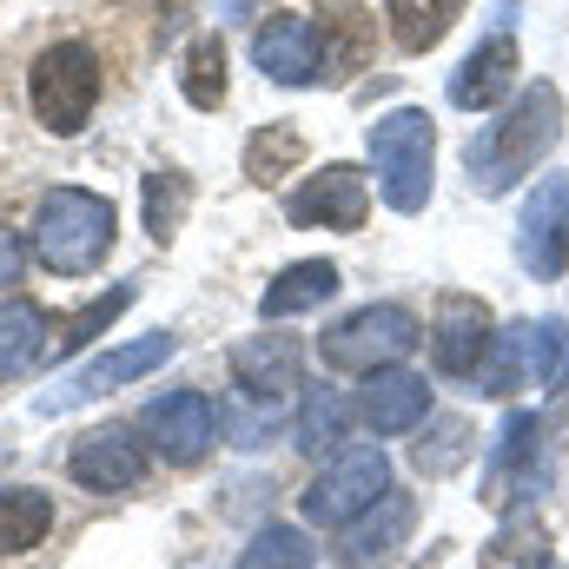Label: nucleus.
Wrapping results in <instances>:
<instances>
[{
  "instance_id": "nucleus-1",
  "label": "nucleus",
  "mask_w": 569,
  "mask_h": 569,
  "mask_svg": "<svg viewBox=\"0 0 569 569\" xmlns=\"http://www.w3.org/2000/svg\"><path fill=\"white\" fill-rule=\"evenodd\" d=\"M563 133V93L550 80L523 87L510 113H497L477 140H470V179L477 192H510L523 172H537V159Z\"/></svg>"
},
{
  "instance_id": "nucleus-2",
  "label": "nucleus",
  "mask_w": 569,
  "mask_h": 569,
  "mask_svg": "<svg viewBox=\"0 0 569 569\" xmlns=\"http://www.w3.org/2000/svg\"><path fill=\"white\" fill-rule=\"evenodd\" d=\"M113 232H120L113 199H100V192H87V186H60V192L40 199L27 239H33V259H40L47 272L80 279V272H93V266L107 259Z\"/></svg>"
},
{
  "instance_id": "nucleus-3",
  "label": "nucleus",
  "mask_w": 569,
  "mask_h": 569,
  "mask_svg": "<svg viewBox=\"0 0 569 569\" xmlns=\"http://www.w3.org/2000/svg\"><path fill=\"white\" fill-rule=\"evenodd\" d=\"M430 159H437V127L418 107H398L371 127V166H378V192L391 212H425L430 199Z\"/></svg>"
},
{
  "instance_id": "nucleus-4",
  "label": "nucleus",
  "mask_w": 569,
  "mask_h": 569,
  "mask_svg": "<svg viewBox=\"0 0 569 569\" xmlns=\"http://www.w3.org/2000/svg\"><path fill=\"white\" fill-rule=\"evenodd\" d=\"M27 93H33L40 127H53L60 140H67V133H80V127L93 120V100H100V60H93V47H80V40L47 47V53L33 60Z\"/></svg>"
},
{
  "instance_id": "nucleus-5",
  "label": "nucleus",
  "mask_w": 569,
  "mask_h": 569,
  "mask_svg": "<svg viewBox=\"0 0 569 569\" xmlns=\"http://www.w3.org/2000/svg\"><path fill=\"white\" fill-rule=\"evenodd\" d=\"M385 490H391V457H385L378 443H351V450H338V457L311 477V490H305L298 503H305L311 523L345 530V523H358Z\"/></svg>"
},
{
  "instance_id": "nucleus-6",
  "label": "nucleus",
  "mask_w": 569,
  "mask_h": 569,
  "mask_svg": "<svg viewBox=\"0 0 569 569\" xmlns=\"http://www.w3.org/2000/svg\"><path fill=\"white\" fill-rule=\"evenodd\" d=\"M411 345H425V338H418V318H411L405 305H365V311L338 318V325L318 338L325 365H331V371H358V378L398 365Z\"/></svg>"
},
{
  "instance_id": "nucleus-7",
  "label": "nucleus",
  "mask_w": 569,
  "mask_h": 569,
  "mask_svg": "<svg viewBox=\"0 0 569 569\" xmlns=\"http://www.w3.org/2000/svg\"><path fill=\"white\" fill-rule=\"evenodd\" d=\"M497 345L490 331V305L470 298V291H443L437 298V318H430V358L443 378H477L483 351Z\"/></svg>"
},
{
  "instance_id": "nucleus-8",
  "label": "nucleus",
  "mask_w": 569,
  "mask_h": 569,
  "mask_svg": "<svg viewBox=\"0 0 569 569\" xmlns=\"http://www.w3.org/2000/svg\"><path fill=\"white\" fill-rule=\"evenodd\" d=\"M365 212H371V179L358 166H325L318 179H305L284 199V219L291 226H325V232H358Z\"/></svg>"
},
{
  "instance_id": "nucleus-9",
  "label": "nucleus",
  "mask_w": 569,
  "mask_h": 569,
  "mask_svg": "<svg viewBox=\"0 0 569 569\" xmlns=\"http://www.w3.org/2000/svg\"><path fill=\"white\" fill-rule=\"evenodd\" d=\"M172 351H179V338H166V331H152V338H140V345H127V351H107V358H93L87 371H73L67 385H53V391L40 398V411H47V418H60V411L87 405V398H100V391H113V385L146 378V371H152V365H166Z\"/></svg>"
},
{
  "instance_id": "nucleus-10",
  "label": "nucleus",
  "mask_w": 569,
  "mask_h": 569,
  "mask_svg": "<svg viewBox=\"0 0 569 569\" xmlns=\"http://www.w3.org/2000/svg\"><path fill=\"white\" fill-rule=\"evenodd\" d=\"M517 259H523L537 279H557L569 266V172H550V179L523 199Z\"/></svg>"
},
{
  "instance_id": "nucleus-11",
  "label": "nucleus",
  "mask_w": 569,
  "mask_h": 569,
  "mask_svg": "<svg viewBox=\"0 0 569 569\" xmlns=\"http://www.w3.org/2000/svg\"><path fill=\"white\" fill-rule=\"evenodd\" d=\"M140 430L152 437V450L166 457V463H199L206 450H212V398L206 391H172V398H159V405H146Z\"/></svg>"
},
{
  "instance_id": "nucleus-12",
  "label": "nucleus",
  "mask_w": 569,
  "mask_h": 569,
  "mask_svg": "<svg viewBox=\"0 0 569 569\" xmlns=\"http://www.w3.org/2000/svg\"><path fill=\"white\" fill-rule=\"evenodd\" d=\"M418 530V503L405 497V490H385L358 523H345V543H338V563L345 569H385L398 550H405V537Z\"/></svg>"
},
{
  "instance_id": "nucleus-13",
  "label": "nucleus",
  "mask_w": 569,
  "mask_h": 569,
  "mask_svg": "<svg viewBox=\"0 0 569 569\" xmlns=\"http://www.w3.org/2000/svg\"><path fill=\"white\" fill-rule=\"evenodd\" d=\"M252 60H259V73L279 80V87H311V80H325V67H318V27H311L305 13H272V20L252 33Z\"/></svg>"
},
{
  "instance_id": "nucleus-14",
  "label": "nucleus",
  "mask_w": 569,
  "mask_h": 569,
  "mask_svg": "<svg viewBox=\"0 0 569 569\" xmlns=\"http://www.w3.org/2000/svg\"><path fill=\"white\" fill-rule=\"evenodd\" d=\"M311 27H318V67H325V80H351V73H365V60L378 53V20H371L358 0L318 7Z\"/></svg>"
},
{
  "instance_id": "nucleus-15",
  "label": "nucleus",
  "mask_w": 569,
  "mask_h": 569,
  "mask_svg": "<svg viewBox=\"0 0 569 569\" xmlns=\"http://www.w3.org/2000/svg\"><path fill=\"white\" fill-rule=\"evenodd\" d=\"M537 477H543V430L530 411H517L503 437H497V450H490V503L497 510H510L517 497H537Z\"/></svg>"
},
{
  "instance_id": "nucleus-16",
  "label": "nucleus",
  "mask_w": 569,
  "mask_h": 569,
  "mask_svg": "<svg viewBox=\"0 0 569 569\" xmlns=\"http://www.w3.org/2000/svg\"><path fill=\"white\" fill-rule=\"evenodd\" d=\"M67 470H73V483H87V490H133L146 477V450L133 443V430L107 425V430H87L80 443H73V457H67Z\"/></svg>"
},
{
  "instance_id": "nucleus-17",
  "label": "nucleus",
  "mask_w": 569,
  "mask_h": 569,
  "mask_svg": "<svg viewBox=\"0 0 569 569\" xmlns=\"http://www.w3.org/2000/svg\"><path fill=\"white\" fill-rule=\"evenodd\" d=\"M425 411H430V385L418 371H398V365L371 371L365 391H358V418L378 430V437H398V430L425 425Z\"/></svg>"
},
{
  "instance_id": "nucleus-18",
  "label": "nucleus",
  "mask_w": 569,
  "mask_h": 569,
  "mask_svg": "<svg viewBox=\"0 0 569 569\" xmlns=\"http://www.w3.org/2000/svg\"><path fill=\"white\" fill-rule=\"evenodd\" d=\"M510 87H517V40H510V33H490V40L457 67L450 100H457L463 113H483V107H497Z\"/></svg>"
},
{
  "instance_id": "nucleus-19",
  "label": "nucleus",
  "mask_w": 569,
  "mask_h": 569,
  "mask_svg": "<svg viewBox=\"0 0 569 569\" xmlns=\"http://www.w3.org/2000/svg\"><path fill=\"white\" fill-rule=\"evenodd\" d=\"M232 378L246 398L279 405L284 391H298V345L291 338H246L232 345Z\"/></svg>"
},
{
  "instance_id": "nucleus-20",
  "label": "nucleus",
  "mask_w": 569,
  "mask_h": 569,
  "mask_svg": "<svg viewBox=\"0 0 569 569\" xmlns=\"http://www.w3.org/2000/svg\"><path fill=\"white\" fill-rule=\"evenodd\" d=\"M47 345H53V331H47V311L33 298H0V385L27 378L47 358Z\"/></svg>"
},
{
  "instance_id": "nucleus-21",
  "label": "nucleus",
  "mask_w": 569,
  "mask_h": 569,
  "mask_svg": "<svg viewBox=\"0 0 569 569\" xmlns=\"http://www.w3.org/2000/svg\"><path fill=\"white\" fill-rule=\"evenodd\" d=\"M477 385L490 391V398H510V391H537V325H510L490 351H483V365H477Z\"/></svg>"
},
{
  "instance_id": "nucleus-22",
  "label": "nucleus",
  "mask_w": 569,
  "mask_h": 569,
  "mask_svg": "<svg viewBox=\"0 0 569 569\" xmlns=\"http://www.w3.org/2000/svg\"><path fill=\"white\" fill-rule=\"evenodd\" d=\"M331 291H338V266H331V259H298V266H284L279 279L266 284L259 311H266V325H272V318H291V311L325 305Z\"/></svg>"
},
{
  "instance_id": "nucleus-23",
  "label": "nucleus",
  "mask_w": 569,
  "mask_h": 569,
  "mask_svg": "<svg viewBox=\"0 0 569 569\" xmlns=\"http://www.w3.org/2000/svg\"><path fill=\"white\" fill-rule=\"evenodd\" d=\"M463 0H385V20H391V40L405 53H430L450 27H457Z\"/></svg>"
},
{
  "instance_id": "nucleus-24",
  "label": "nucleus",
  "mask_w": 569,
  "mask_h": 569,
  "mask_svg": "<svg viewBox=\"0 0 569 569\" xmlns=\"http://www.w3.org/2000/svg\"><path fill=\"white\" fill-rule=\"evenodd\" d=\"M53 523V503L40 490H0V557H20L47 537Z\"/></svg>"
},
{
  "instance_id": "nucleus-25",
  "label": "nucleus",
  "mask_w": 569,
  "mask_h": 569,
  "mask_svg": "<svg viewBox=\"0 0 569 569\" xmlns=\"http://www.w3.org/2000/svg\"><path fill=\"white\" fill-rule=\"evenodd\" d=\"M179 87H186V100H192L199 113H212V107L226 100V47H219V33H199V40L186 47Z\"/></svg>"
},
{
  "instance_id": "nucleus-26",
  "label": "nucleus",
  "mask_w": 569,
  "mask_h": 569,
  "mask_svg": "<svg viewBox=\"0 0 569 569\" xmlns=\"http://www.w3.org/2000/svg\"><path fill=\"white\" fill-rule=\"evenodd\" d=\"M298 159H305V133L279 120V127L252 133V146H246V179H252V186H272V179H284Z\"/></svg>"
},
{
  "instance_id": "nucleus-27",
  "label": "nucleus",
  "mask_w": 569,
  "mask_h": 569,
  "mask_svg": "<svg viewBox=\"0 0 569 569\" xmlns=\"http://www.w3.org/2000/svg\"><path fill=\"white\" fill-rule=\"evenodd\" d=\"M127 305H133V284H113L107 298H93V305H87L80 318H67V325L53 331V345H47V358H73V351H80L87 338H100V331H107V325H113V318H120Z\"/></svg>"
},
{
  "instance_id": "nucleus-28",
  "label": "nucleus",
  "mask_w": 569,
  "mask_h": 569,
  "mask_svg": "<svg viewBox=\"0 0 569 569\" xmlns=\"http://www.w3.org/2000/svg\"><path fill=\"white\" fill-rule=\"evenodd\" d=\"M345 418H351V411H345V398H338V391H311V398H305V411H298V450H311V457H318V450L345 443Z\"/></svg>"
},
{
  "instance_id": "nucleus-29",
  "label": "nucleus",
  "mask_w": 569,
  "mask_h": 569,
  "mask_svg": "<svg viewBox=\"0 0 569 569\" xmlns=\"http://www.w3.org/2000/svg\"><path fill=\"white\" fill-rule=\"evenodd\" d=\"M239 569H311V550H305V537H298V530L272 523V530H259V537H252V550H246V563H239Z\"/></svg>"
},
{
  "instance_id": "nucleus-30",
  "label": "nucleus",
  "mask_w": 569,
  "mask_h": 569,
  "mask_svg": "<svg viewBox=\"0 0 569 569\" xmlns=\"http://www.w3.org/2000/svg\"><path fill=\"white\" fill-rule=\"evenodd\" d=\"M179 212H186V179L179 172H152L146 179V232L152 239H172Z\"/></svg>"
},
{
  "instance_id": "nucleus-31",
  "label": "nucleus",
  "mask_w": 569,
  "mask_h": 569,
  "mask_svg": "<svg viewBox=\"0 0 569 569\" xmlns=\"http://www.w3.org/2000/svg\"><path fill=\"white\" fill-rule=\"evenodd\" d=\"M463 450H470V425H463V418H443V425H437V437H425V443H418V470L443 477V470H457V463H463Z\"/></svg>"
},
{
  "instance_id": "nucleus-32",
  "label": "nucleus",
  "mask_w": 569,
  "mask_h": 569,
  "mask_svg": "<svg viewBox=\"0 0 569 569\" xmlns=\"http://www.w3.org/2000/svg\"><path fill=\"white\" fill-rule=\"evenodd\" d=\"M563 371H569V331L563 325H537V391L563 385Z\"/></svg>"
},
{
  "instance_id": "nucleus-33",
  "label": "nucleus",
  "mask_w": 569,
  "mask_h": 569,
  "mask_svg": "<svg viewBox=\"0 0 569 569\" xmlns=\"http://www.w3.org/2000/svg\"><path fill=\"white\" fill-rule=\"evenodd\" d=\"M20 259H27V252H20V232H7V226H0V284L20 279Z\"/></svg>"
}]
</instances>
